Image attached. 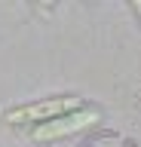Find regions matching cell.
Segmentation results:
<instances>
[{
    "instance_id": "1",
    "label": "cell",
    "mask_w": 141,
    "mask_h": 147,
    "mask_svg": "<svg viewBox=\"0 0 141 147\" xmlns=\"http://www.w3.org/2000/svg\"><path fill=\"white\" fill-rule=\"evenodd\" d=\"M83 107L80 98L74 95H65V98H46V101H34V104H25V107H16L6 113V123L9 126H31V123H49V119L55 117H65L71 110Z\"/></svg>"
},
{
    "instance_id": "2",
    "label": "cell",
    "mask_w": 141,
    "mask_h": 147,
    "mask_svg": "<svg viewBox=\"0 0 141 147\" xmlns=\"http://www.w3.org/2000/svg\"><path fill=\"white\" fill-rule=\"evenodd\" d=\"M101 119V110L95 107H77L71 110V113H65V117H55L49 119V123H40V126H34V141H55V138H67L74 135V132H83V129L95 126Z\"/></svg>"
},
{
    "instance_id": "3",
    "label": "cell",
    "mask_w": 141,
    "mask_h": 147,
    "mask_svg": "<svg viewBox=\"0 0 141 147\" xmlns=\"http://www.w3.org/2000/svg\"><path fill=\"white\" fill-rule=\"evenodd\" d=\"M132 12H135V16L141 18V0H135V3H132Z\"/></svg>"
}]
</instances>
